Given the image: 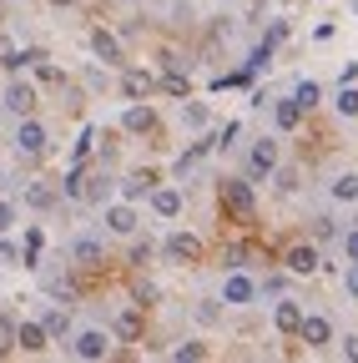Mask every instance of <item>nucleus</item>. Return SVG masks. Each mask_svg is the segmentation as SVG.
Returning <instances> with one entry per match:
<instances>
[{
  "label": "nucleus",
  "instance_id": "nucleus-45",
  "mask_svg": "<svg viewBox=\"0 0 358 363\" xmlns=\"http://www.w3.org/2000/svg\"><path fill=\"white\" fill-rule=\"evenodd\" d=\"M6 353H11V343H0V358H6Z\"/></svg>",
  "mask_w": 358,
  "mask_h": 363
},
{
  "label": "nucleus",
  "instance_id": "nucleus-11",
  "mask_svg": "<svg viewBox=\"0 0 358 363\" xmlns=\"http://www.w3.org/2000/svg\"><path fill=\"white\" fill-rule=\"evenodd\" d=\"M71 262H76V267H101V262H106L101 238H76V242H71Z\"/></svg>",
  "mask_w": 358,
  "mask_h": 363
},
{
  "label": "nucleus",
  "instance_id": "nucleus-9",
  "mask_svg": "<svg viewBox=\"0 0 358 363\" xmlns=\"http://www.w3.org/2000/svg\"><path fill=\"white\" fill-rule=\"evenodd\" d=\"M6 111H16V116H30L35 111V86L30 81H11L6 86Z\"/></svg>",
  "mask_w": 358,
  "mask_h": 363
},
{
  "label": "nucleus",
  "instance_id": "nucleus-30",
  "mask_svg": "<svg viewBox=\"0 0 358 363\" xmlns=\"http://www.w3.org/2000/svg\"><path fill=\"white\" fill-rule=\"evenodd\" d=\"M26 202H30V207H40V212H46V207H51L56 197H51V187H40V182H30V187H26Z\"/></svg>",
  "mask_w": 358,
  "mask_h": 363
},
{
  "label": "nucleus",
  "instance_id": "nucleus-46",
  "mask_svg": "<svg viewBox=\"0 0 358 363\" xmlns=\"http://www.w3.org/2000/svg\"><path fill=\"white\" fill-rule=\"evenodd\" d=\"M348 6H353V16H358V0H348Z\"/></svg>",
  "mask_w": 358,
  "mask_h": 363
},
{
  "label": "nucleus",
  "instance_id": "nucleus-20",
  "mask_svg": "<svg viewBox=\"0 0 358 363\" xmlns=\"http://www.w3.org/2000/svg\"><path fill=\"white\" fill-rule=\"evenodd\" d=\"M273 121H278L283 131H293V126L303 121V106H298V96H288V101H278V106H273Z\"/></svg>",
  "mask_w": 358,
  "mask_h": 363
},
{
  "label": "nucleus",
  "instance_id": "nucleus-34",
  "mask_svg": "<svg viewBox=\"0 0 358 363\" xmlns=\"http://www.w3.org/2000/svg\"><path fill=\"white\" fill-rule=\"evenodd\" d=\"M16 328H21L16 318H11V313H0V343H16Z\"/></svg>",
  "mask_w": 358,
  "mask_h": 363
},
{
  "label": "nucleus",
  "instance_id": "nucleus-43",
  "mask_svg": "<svg viewBox=\"0 0 358 363\" xmlns=\"http://www.w3.org/2000/svg\"><path fill=\"white\" fill-rule=\"evenodd\" d=\"M343 358H353V363H358V338H343Z\"/></svg>",
  "mask_w": 358,
  "mask_h": 363
},
{
  "label": "nucleus",
  "instance_id": "nucleus-13",
  "mask_svg": "<svg viewBox=\"0 0 358 363\" xmlns=\"http://www.w3.org/2000/svg\"><path fill=\"white\" fill-rule=\"evenodd\" d=\"M273 323H278V333H288V338H298V328H303V308H298L293 298H283V303L273 308Z\"/></svg>",
  "mask_w": 358,
  "mask_h": 363
},
{
  "label": "nucleus",
  "instance_id": "nucleus-23",
  "mask_svg": "<svg viewBox=\"0 0 358 363\" xmlns=\"http://www.w3.org/2000/svg\"><path fill=\"white\" fill-rule=\"evenodd\" d=\"M40 328H46V338H61V333L71 328V313H66V308H51L46 318H40Z\"/></svg>",
  "mask_w": 358,
  "mask_h": 363
},
{
  "label": "nucleus",
  "instance_id": "nucleus-18",
  "mask_svg": "<svg viewBox=\"0 0 358 363\" xmlns=\"http://www.w3.org/2000/svg\"><path fill=\"white\" fill-rule=\"evenodd\" d=\"M16 348L40 353V348H46V328H40V323H21V328H16Z\"/></svg>",
  "mask_w": 358,
  "mask_h": 363
},
{
  "label": "nucleus",
  "instance_id": "nucleus-36",
  "mask_svg": "<svg viewBox=\"0 0 358 363\" xmlns=\"http://www.w3.org/2000/svg\"><path fill=\"white\" fill-rule=\"evenodd\" d=\"M242 262H247V247L233 242V247H228V267H242Z\"/></svg>",
  "mask_w": 358,
  "mask_h": 363
},
{
  "label": "nucleus",
  "instance_id": "nucleus-42",
  "mask_svg": "<svg viewBox=\"0 0 358 363\" xmlns=\"http://www.w3.org/2000/svg\"><path fill=\"white\" fill-rule=\"evenodd\" d=\"M343 283H348V298H358V262L348 267V278H343Z\"/></svg>",
  "mask_w": 358,
  "mask_h": 363
},
{
  "label": "nucleus",
  "instance_id": "nucleus-26",
  "mask_svg": "<svg viewBox=\"0 0 358 363\" xmlns=\"http://www.w3.org/2000/svg\"><path fill=\"white\" fill-rule=\"evenodd\" d=\"M131 298H137V308H152V303H162L157 283H147V278H137V283H131Z\"/></svg>",
  "mask_w": 358,
  "mask_h": 363
},
{
  "label": "nucleus",
  "instance_id": "nucleus-17",
  "mask_svg": "<svg viewBox=\"0 0 358 363\" xmlns=\"http://www.w3.org/2000/svg\"><path fill=\"white\" fill-rule=\"evenodd\" d=\"M152 187H157V172H131L121 182V197H152Z\"/></svg>",
  "mask_w": 358,
  "mask_h": 363
},
{
  "label": "nucleus",
  "instance_id": "nucleus-12",
  "mask_svg": "<svg viewBox=\"0 0 358 363\" xmlns=\"http://www.w3.org/2000/svg\"><path fill=\"white\" fill-rule=\"evenodd\" d=\"M152 91H157V76L152 71H121V96L142 101V96H152Z\"/></svg>",
  "mask_w": 358,
  "mask_h": 363
},
{
  "label": "nucleus",
  "instance_id": "nucleus-2",
  "mask_svg": "<svg viewBox=\"0 0 358 363\" xmlns=\"http://www.w3.org/2000/svg\"><path fill=\"white\" fill-rule=\"evenodd\" d=\"M273 172H278V142L262 136V142H252V157H247V182H262Z\"/></svg>",
  "mask_w": 358,
  "mask_h": 363
},
{
  "label": "nucleus",
  "instance_id": "nucleus-29",
  "mask_svg": "<svg viewBox=\"0 0 358 363\" xmlns=\"http://www.w3.org/2000/svg\"><path fill=\"white\" fill-rule=\"evenodd\" d=\"M106 192H111L106 177H86V192H81V197H86V202H106Z\"/></svg>",
  "mask_w": 358,
  "mask_h": 363
},
{
  "label": "nucleus",
  "instance_id": "nucleus-37",
  "mask_svg": "<svg viewBox=\"0 0 358 363\" xmlns=\"http://www.w3.org/2000/svg\"><path fill=\"white\" fill-rule=\"evenodd\" d=\"M343 252H348V262H358V227H353V233L343 238Z\"/></svg>",
  "mask_w": 358,
  "mask_h": 363
},
{
  "label": "nucleus",
  "instance_id": "nucleus-1",
  "mask_svg": "<svg viewBox=\"0 0 358 363\" xmlns=\"http://www.w3.org/2000/svg\"><path fill=\"white\" fill-rule=\"evenodd\" d=\"M222 207H228L237 222H247V217H252V207H257V202H252V187H247L242 177H222Z\"/></svg>",
  "mask_w": 358,
  "mask_h": 363
},
{
  "label": "nucleus",
  "instance_id": "nucleus-48",
  "mask_svg": "<svg viewBox=\"0 0 358 363\" xmlns=\"http://www.w3.org/2000/svg\"><path fill=\"white\" fill-rule=\"evenodd\" d=\"M353 227H358V217H353Z\"/></svg>",
  "mask_w": 358,
  "mask_h": 363
},
{
  "label": "nucleus",
  "instance_id": "nucleus-40",
  "mask_svg": "<svg viewBox=\"0 0 358 363\" xmlns=\"http://www.w3.org/2000/svg\"><path fill=\"white\" fill-rule=\"evenodd\" d=\"M11 222H16V207H11V202H0V233H6Z\"/></svg>",
  "mask_w": 358,
  "mask_h": 363
},
{
  "label": "nucleus",
  "instance_id": "nucleus-7",
  "mask_svg": "<svg viewBox=\"0 0 358 363\" xmlns=\"http://www.w3.org/2000/svg\"><path fill=\"white\" fill-rule=\"evenodd\" d=\"M298 338L308 343V348H328L333 343V323H328V318H318V313H303V328H298Z\"/></svg>",
  "mask_w": 358,
  "mask_h": 363
},
{
  "label": "nucleus",
  "instance_id": "nucleus-4",
  "mask_svg": "<svg viewBox=\"0 0 358 363\" xmlns=\"http://www.w3.org/2000/svg\"><path fill=\"white\" fill-rule=\"evenodd\" d=\"M162 252H167L172 262H197V257H202V238H192V233H172V238L162 242Z\"/></svg>",
  "mask_w": 358,
  "mask_h": 363
},
{
  "label": "nucleus",
  "instance_id": "nucleus-14",
  "mask_svg": "<svg viewBox=\"0 0 358 363\" xmlns=\"http://www.w3.org/2000/svg\"><path fill=\"white\" fill-rule=\"evenodd\" d=\"M142 328H147V323H142V313H137V308L116 313V338H121V343H137V338H142Z\"/></svg>",
  "mask_w": 358,
  "mask_h": 363
},
{
  "label": "nucleus",
  "instance_id": "nucleus-28",
  "mask_svg": "<svg viewBox=\"0 0 358 363\" xmlns=\"http://www.w3.org/2000/svg\"><path fill=\"white\" fill-rule=\"evenodd\" d=\"M157 86H162V91H167V96H187V91H192V86H187V76H182V71H167V76H162V81H157Z\"/></svg>",
  "mask_w": 358,
  "mask_h": 363
},
{
  "label": "nucleus",
  "instance_id": "nucleus-22",
  "mask_svg": "<svg viewBox=\"0 0 358 363\" xmlns=\"http://www.w3.org/2000/svg\"><path fill=\"white\" fill-rule=\"evenodd\" d=\"M40 247H46V233H40V227H30V233H26V247H21V262L35 267V262H40Z\"/></svg>",
  "mask_w": 358,
  "mask_h": 363
},
{
  "label": "nucleus",
  "instance_id": "nucleus-24",
  "mask_svg": "<svg viewBox=\"0 0 358 363\" xmlns=\"http://www.w3.org/2000/svg\"><path fill=\"white\" fill-rule=\"evenodd\" d=\"M333 197H338V202H358V172H343V177L333 182Z\"/></svg>",
  "mask_w": 358,
  "mask_h": 363
},
{
  "label": "nucleus",
  "instance_id": "nucleus-47",
  "mask_svg": "<svg viewBox=\"0 0 358 363\" xmlns=\"http://www.w3.org/2000/svg\"><path fill=\"white\" fill-rule=\"evenodd\" d=\"M0 26H6V16H0Z\"/></svg>",
  "mask_w": 358,
  "mask_h": 363
},
{
  "label": "nucleus",
  "instance_id": "nucleus-27",
  "mask_svg": "<svg viewBox=\"0 0 358 363\" xmlns=\"http://www.w3.org/2000/svg\"><path fill=\"white\" fill-rule=\"evenodd\" d=\"M333 106H338L343 116H358V86H353V81L338 91V96H333Z\"/></svg>",
  "mask_w": 358,
  "mask_h": 363
},
{
  "label": "nucleus",
  "instance_id": "nucleus-16",
  "mask_svg": "<svg viewBox=\"0 0 358 363\" xmlns=\"http://www.w3.org/2000/svg\"><path fill=\"white\" fill-rule=\"evenodd\" d=\"M152 212H157V217H177V212H182V192H172V187H152Z\"/></svg>",
  "mask_w": 358,
  "mask_h": 363
},
{
  "label": "nucleus",
  "instance_id": "nucleus-32",
  "mask_svg": "<svg viewBox=\"0 0 358 363\" xmlns=\"http://www.w3.org/2000/svg\"><path fill=\"white\" fill-rule=\"evenodd\" d=\"M182 121H187V126H207V106H202V101H187V106H182Z\"/></svg>",
  "mask_w": 358,
  "mask_h": 363
},
{
  "label": "nucleus",
  "instance_id": "nucleus-38",
  "mask_svg": "<svg viewBox=\"0 0 358 363\" xmlns=\"http://www.w3.org/2000/svg\"><path fill=\"white\" fill-rule=\"evenodd\" d=\"M237 136H242V126H237V121H233V126H222V142H217V147H233Z\"/></svg>",
  "mask_w": 358,
  "mask_h": 363
},
{
  "label": "nucleus",
  "instance_id": "nucleus-31",
  "mask_svg": "<svg viewBox=\"0 0 358 363\" xmlns=\"http://www.w3.org/2000/svg\"><path fill=\"white\" fill-rule=\"evenodd\" d=\"M172 358H177V363H197V358H207V343H182Z\"/></svg>",
  "mask_w": 358,
  "mask_h": 363
},
{
  "label": "nucleus",
  "instance_id": "nucleus-39",
  "mask_svg": "<svg viewBox=\"0 0 358 363\" xmlns=\"http://www.w3.org/2000/svg\"><path fill=\"white\" fill-rule=\"evenodd\" d=\"M11 56H16V45H11V35H0V66H11Z\"/></svg>",
  "mask_w": 358,
  "mask_h": 363
},
{
  "label": "nucleus",
  "instance_id": "nucleus-19",
  "mask_svg": "<svg viewBox=\"0 0 358 363\" xmlns=\"http://www.w3.org/2000/svg\"><path fill=\"white\" fill-rule=\"evenodd\" d=\"M106 227L121 233V238H131V233H137V212H131V207H106Z\"/></svg>",
  "mask_w": 358,
  "mask_h": 363
},
{
  "label": "nucleus",
  "instance_id": "nucleus-44",
  "mask_svg": "<svg viewBox=\"0 0 358 363\" xmlns=\"http://www.w3.org/2000/svg\"><path fill=\"white\" fill-rule=\"evenodd\" d=\"M51 6H56V11H66V6H76V0H51Z\"/></svg>",
  "mask_w": 358,
  "mask_h": 363
},
{
  "label": "nucleus",
  "instance_id": "nucleus-25",
  "mask_svg": "<svg viewBox=\"0 0 358 363\" xmlns=\"http://www.w3.org/2000/svg\"><path fill=\"white\" fill-rule=\"evenodd\" d=\"M293 96H298V106H303V111H313V106L323 101V86H318V81H303V86L293 91Z\"/></svg>",
  "mask_w": 358,
  "mask_h": 363
},
{
  "label": "nucleus",
  "instance_id": "nucleus-10",
  "mask_svg": "<svg viewBox=\"0 0 358 363\" xmlns=\"http://www.w3.org/2000/svg\"><path fill=\"white\" fill-rule=\"evenodd\" d=\"M121 131H131V136H147V131H157V111H152L147 101L126 106V116H121Z\"/></svg>",
  "mask_w": 358,
  "mask_h": 363
},
{
  "label": "nucleus",
  "instance_id": "nucleus-21",
  "mask_svg": "<svg viewBox=\"0 0 358 363\" xmlns=\"http://www.w3.org/2000/svg\"><path fill=\"white\" fill-rule=\"evenodd\" d=\"M207 152H212V142H207V136H202V142H192V152H182V157H177V177H187V172H192V167H197Z\"/></svg>",
  "mask_w": 358,
  "mask_h": 363
},
{
  "label": "nucleus",
  "instance_id": "nucleus-35",
  "mask_svg": "<svg viewBox=\"0 0 358 363\" xmlns=\"http://www.w3.org/2000/svg\"><path fill=\"white\" fill-rule=\"evenodd\" d=\"M278 192H298V172H293V167L278 172Z\"/></svg>",
  "mask_w": 358,
  "mask_h": 363
},
{
  "label": "nucleus",
  "instance_id": "nucleus-41",
  "mask_svg": "<svg viewBox=\"0 0 358 363\" xmlns=\"http://www.w3.org/2000/svg\"><path fill=\"white\" fill-rule=\"evenodd\" d=\"M16 257H21V252H16V247H11V242H0V267H11V262H16Z\"/></svg>",
  "mask_w": 358,
  "mask_h": 363
},
{
  "label": "nucleus",
  "instance_id": "nucleus-15",
  "mask_svg": "<svg viewBox=\"0 0 358 363\" xmlns=\"http://www.w3.org/2000/svg\"><path fill=\"white\" fill-rule=\"evenodd\" d=\"M252 298H257L252 278H242V272H233V278H228V288H222V303H252Z\"/></svg>",
  "mask_w": 358,
  "mask_h": 363
},
{
  "label": "nucleus",
  "instance_id": "nucleus-8",
  "mask_svg": "<svg viewBox=\"0 0 358 363\" xmlns=\"http://www.w3.org/2000/svg\"><path fill=\"white\" fill-rule=\"evenodd\" d=\"M283 262H288V272L308 278V272H318V262H323V257H318V247H313V242H298V247H288V257H283Z\"/></svg>",
  "mask_w": 358,
  "mask_h": 363
},
{
  "label": "nucleus",
  "instance_id": "nucleus-33",
  "mask_svg": "<svg viewBox=\"0 0 358 363\" xmlns=\"http://www.w3.org/2000/svg\"><path fill=\"white\" fill-rule=\"evenodd\" d=\"M262 40H267V45H283V40H288V21H273Z\"/></svg>",
  "mask_w": 358,
  "mask_h": 363
},
{
  "label": "nucleus",
  "instance_id": "nucleus-5",
  "mask_svg": "<svg viewBox=\"0 0 358 363\" xmlns=\"http://www.w3.org/2000/svg\"><path fill=\"white\" fill-rule=\"evenodd\" d=\"M71 353H76V358H91V363H96V358H106V353H111V338H106V333H96V328H86V333H76Z\"/></svg>",
  "mask_w": 358,
  "mask_h": 363
},
{
  "label": "nucleus",
  "instance_id": "nucleus-6",
  "mask_svg": "<svg viewBox=\"0 0 358 363\" xmlns=\"http://www.w3.org/2000/svg\"><path fill=\"white\" fill-rule=\"evenodd\" d=\"M16 147H21L26 157H46V147H51V142H46V126L26 116V126L16 131Z\"/></svg>",
  "mask_w": 358,
  "mask_h": 363
},
{
  "label": "nucleus",
  "instance_id": "nucleus-3",
  "mask_svg": "<svg viewBox=\"0 0 358 363\" xmlns=\"http://www.w3.org/2000/svg\"><path fill=\"white\" fill-rule=\"evenodd\" d=\"M86 45H91V56H96L101 66H121V61H126V56H121V40H116L111 30H101V26L86 35Z\"/></svg>",
  "mask_w": 358,
  "mask_h": 363
}]
</instances>
